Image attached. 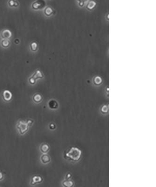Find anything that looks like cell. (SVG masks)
Listing matches in <instances>:
<instances>
[{"label": "cell", "instance_id": "obj_17", "mask_svg": "<svg viewBox=\"0 0 156 187\" xmlns=\"http://www.w3.org/2000/svg\"><path fill=\"white\" fill-rule=\"evenodd\" d=\"M30 46L31 51L32 52H36L38 50V44L35 42H33L31 43Z\"/></svg>", "mask_w": 156, "mask_h": 187}, {"label": "cell", "instance_id": "obj_1", "mask_svg": "<svg viewBox=\"0 0 156 187\" xmlns=\"http://www.w3.org/2000/svg\"><path fill=\"white\" fill-rule=\"evenodd\" d=\"M82 151L78 148L72 147L67 150L64 153L65 159L70 161H77L81 159Z\"/></svg>", "mask_w": 156, "mask_h": 187}, {"label": "cell", "instance_id": "obj_20", "mask_svg": "<svg viewBox=\"0 0 156 187\" xmlns=\"http://www.w3.org/2000/svg\"><path fill=\"white\" fill-rule=\"evenodd\" d=\"M34 120H33L32 119H28V120H27V121H26V123L29 127H30L31 126H32V124H33V123H34Z\"/></svg>", "mask_w": 156, "mask_h": 187}, {"label": "cell", "instance_id": "obj_8", "mask_svg": "<svg viewBox=\"0 0 156 187\" xmlns=\"http://www.w3.org/2000/svg\"><path fill=\"white\" fill-rule=\"evenodd\" d=\"M1 36L2 38H3V39H9V38H11V37L12 36V33L10 30H7V29H5L2 31L1 34Z\"/></svg>", "mask_w": 156, "mask_h": 187}, {"label": "cell", "instance_id": "obj_9", "mask_svg": "<svg viewBox=\"0 0 156 187\" xmlns=\"http://www.w3.org/2000/svg\"><path fill=\"white\" fill-rule=\"evenodd\" d=\"M40 160L41 162L44 164H47L49 163L51 161V158L50 157L49 155L46 154H43L40 157Z\"/></svg>", "mask_w": 156, "mask_h": 187}, {"label": "cell", "instance_id": "obj_19", "mask_svg": "<svg viewBox=\"0 0 156 187\" xmlns=\"http://www.w3.org/2000/svg\"><path fill=\"white\" fill-rule=\"evenodd\" d=\"M63 185L65 187H71L73 186V182H72L70 180H66L64 181V182L62 183Z\"/></svg>", "mask_w": 156, "mask_h": 187}, {"label": "cell", "instance_id": "obj_15", "mask_svg": "<svg viewBox=\"0 0 156 187\" xmlns=\"http://www.w3.org/2000/svg\"><path fill=\"white\" fill-rule=\"evenodd\" d=\"M89 0H76L77 4L78 7L80 8L84 7L85 4Z\"/></svg>", "mask_w": 156, "mask_h": 187}, {"label": "cell", "instance_id": "obj_22", "mask_svg": "<svg viewBox=\"0 0 156 187\" xmlns=\"http://www.w3.org/2000/svg\"><path fill=\"white\" fill-rule=\"evenodd\" d=\"M49 127L51 130H54L55 128V126L54 123H51L49 126Z\"/></svg>", "mask_w": 156, "mask_h": 187}, {"label": "cell", "instance_id": "obj_12", "mask_svg": "<svg viewBox=\"0 0 156 187\" xmlns=\"http://www.w3.org/2000/svg\"><path fill=\"white\" fill-rule=\"evenodd\" d=\"M32 99L34 102L36 103H40L42 101L43 98L42 95L40 94H35L32 97Z\"/></svg>", "mask_w": 156, "mask_h": 187}, {"label": "cell", "instance_id": "obj_7", "mask_svg": "<svg viewBox=\"0 0 156 187\" xmlns=\"http://www.w3.org/2000/svg\"><path fill=\"white\" fill-rule=\"evenodd\" d=\"M43 181V178L40 175H35L33 176L31 180V184L32 186L35 185L37 184H40Z\"/></svg>", "mask_w": 156, "mask_h": 187}, {"label": "cell", "instance_id": "obj_14", "mask_svg": "<svg viewBox=\"0 0 156 187\" xmlns=\"http://www.w3.org/2000/svg\"><path fill=\"white\" fill-rule=\"evenodd\" d=\"M8 4L10 7H17L19 6V3L16 0H9Z\"/></svg>", "mask_w": 156, "mask_h": 187}, {"label": "cell", "instance_id": "obj_11", "mask_svg": "<svg viewBox=\"0 0 156 187\" xmlns=\"http://www.w3.org/2000/svg\"><path fill=\"white\" fill-rule=\"evenodd\" d=\"M48 105L49 108L51 109H56L58 107V102L55 100H50L48 103Z\"/></svg>", "mask_w": 156, "mask_h": 187}, {"label": "cell", "instance_id": "obj_3", "mask_svg": "<svg viewBox=\"0 0 156 187\" xmlns=\"http://www.w3.org/2000/svg\"><path fill=\"white\" fill-rule=\"evenodd\" d=\"M44 75L40 70H37L33 73V75L29 79V82L31 85H34L36 82V80L38 79H42Z\"/></svg>", "mask_w": 156, "mask_h": 187}, {"label": "cell", "instance_id": "obj_16", "mask_svg": "<svg viewBox=\"0 0 156 187\" xmlns=\"http://www.w3.org/2000/svg\"><path fill=\"white\" fill-rule=\"evenodd\" d=\"M93 82L95 85H100L102 82V80L100 77L98 76H96L93 78Z\"/></svg>", "mask_w": 156, "mask_h": 187}, {"label": "cell", "instance_id": "obj_13", "mask_svg": "<svg viewBox=\"0 0 156 187\" xmlns=\"http://www.w3.org/2000/svg\"><path fill=\"white\" fill-rule=\"evenodd\" d=\"M54 12V10L52 7L48 6L44 10V14L47 17L51 16V15L53 14Z\"/></svg>", "mask_w": 156, "mask_h": 187}, {"label": "cell", "instance_id": "obj_5", "mask_svg": "<svg viewBox=\"0 0 156 187\" xmlns=\"http://www.w3.org/2000/svg\"><path fill=\"white\" fill-rule=\"evenodd\" d=\"M97 5L96 1L94 0H89L85 4V9L89 11H92L96 8Z\"/></svg>", "mask_w": 156, "mask_h": 187}, {"label": "cell", "instance_id": "obj_10", "mask_svg": "<svg viewBox=\"0 0 156 187\" xmlns=\"http://www.w3.org/2000/svg\"><path fill=\"white\" fill-rule=\"evenodd\" d=\"M49 146L47 143H43L40 145V152H41L43 154H47V153L49 151Z\"/></svg>", "mask_w": 156, "mask_h": 187}, {"label": "cell", "instance_id": "obj_4", "mask_svg": "<svg viewBox=\"0 0 156 187\" xmlns=\"http://www.w3.org/2000/svg\"><path fill=\"white\" fill-rule=\"evenodd\" d=\"M46 3L44 0H36L32 4L31 7L33 10H42L46 7Z\"/></svg>", "mask_w": 156, "mask_h": 187}, {"label": "cell", "instance_id": "obj_6", "mask_svg": "<svg viewBox=\"0 0 156 187\" xmlns=\"http://www.w3.org/2000/svg\"><path fill=\"white\" fill-rule=\"evenodd\" d=\"M2 97L3 100L5 102H10L12 99V93L9 90H5L2 94Z\"/></svg>", "mask_w": 156, "mask_h": 187}, {"label": "cell", "instance_id": "obj_18", "mask_svg": "<svg viewBox=\"0 0 156 187\" xmlns=\"http://www.w3.org/2000/svg\"><path fill=\"white\" fill-rule=\"evenodd\" d=\"M10 42L8 39H4V40L2 41L1 42V45L3 47H8L10 46Z\"/></svg>", "mask_w": 156, "mask_h": 187}, {"label": "cell", "instance_id": "obj_2", "mask_svg": "<svg viewBox=\"0 0 156 187\" xmlns=\"http://www.w3.org/2000/svg\"><path fill=\"white\" fill-rule=\"evenodd\" d=\"M17 128L18 130L19 134L20 135H24L28 131L29 127L27 125L26 122H24L23 120H20L17 123Z\"/></svg>", "mask_w": 156, "mask_h": 187}, {"label": "cell", "instance_id": "obj_21", "mask_svg": "<svg viewBox=\"0 0 156 187\" xmlns=\"http://www.w3.org/2000/svg\"><path fill=\"white\" fill-rule=\"evenodd\" d=\"M4 174L2 172L0 171V181H3L4 179Z\"/></svg>", "mask_w": 156, "mask_h": 187}]
</instances>
